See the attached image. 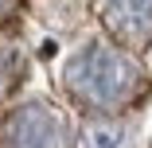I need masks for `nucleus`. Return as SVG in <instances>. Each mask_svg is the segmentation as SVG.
Here are the masks:
<instances>
[{
	"mask_svg": "<svg viewBox=\"0 0 152 148\" xmlns=\"http://www.w3.org/2000/svg\"><path fill=\"white\" fill-rule=\"evenodd\" d=\"M63 86L82 109L98 117H117L121 109L137 105L148 90L137 58H129L121 47H109V43L82 47L63 70Z\"/></svg>",
	"mask_w": 152,
	"mask_h": 148,
	"instance_id": "1",
	"label": "nucleus"
},
{
	"mask_svg": "<svg viewBox=\"0 0 152 148\" xmlns=\"http://www.w3.org/2000/svg\"><path fill=\"white\" fill-rule=\"evenodd\" d=\"M0 148H74V136L55 105L23 101L0 125Z\"/></svg>",
	"mask_w": 152,
	"mask_h": 148,
	"instance_id": "2",
	"label": "nucleus"
},
{
	"mask_svg": "<svg viewBox=\"0 0 152 148\" xmlns=\"http://www.w3.org/2000/svg\"><path fill=\"white\" fill-rule=\"evenodd\" d=\"M98 16L117 43H152V0H98Z\"/></svg>",
	"mask_w": 152,
	"mask_h": 148,
	"instance_id": "3",
	"label": "nucleus"
},
{
	"mask_svg": "<svg viewBox=\"0 0 152 148\" xmlns=\"http://www.w3.org/2000/svg\"><path fill=\"white\" fill-rule=\"evenodd\" d=\"M86 148H133V129L117 117H94L86 125Z\"/></svg>",
	"mask_w": 152,
	"mask_h": 148,
	"instance_id": "4",
	"label": "nucleus"
},
{
	"mask_svg": "<svg viewBox=\"0 0 152 148\" xmlns=\"http://www.w3.org/2000/svg\"><path fill=\"white\" fill-rule=\"evenodd\" d=\"M20 78H23V58H20V51H16L12 43L0 39V98L12 94Z\"/></svg>",
	"mask_w": 152,
	"mask_h": 148,
	"instance_id": "5",
	"label": "nucleus"
},
{
	"mask_svg": "<svg viewBox=\"0 0 152 148\" xmlns=\"http://www.w3.org/2000/svg\"><path fill=\"white\" fill-rule=\"evenodd\" d=\"M16 16V0H0V23H8Z\"/></svg>",
	"mask_w": 152,
	"mask_h": 148,
	"instance_id": "6",
	"label": "nucleus"
}]
</instances>
